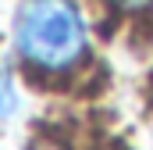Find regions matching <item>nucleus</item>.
I'll list each match as a JSON object with an SVG mask.
<instances>
[{
  "mask_svg": "<svg viewBox=\"0 0 153 150\" xmlns=\"http://www.w3.org/2000/svg\"><path fill=\"white\" fill-rule=\"evenodd\" d=\"M11 104H14V97H11V86H7V79H0V118L11 111Z\"/></svg>",
  "mask_w": 153,
  "mask_h": 150,
  "instance_id": "nucleus-2",
  "label": "nucleus"
},
{
  "mask_svg": "<svg viewBox=\"0 0 153 150\" xmlns=\"http://www.w3.org/2000/svg\"><path fill=\"white\" fill-rule=\"evenodd\" d=\"M18 50L29 64L57 72L85 50V22L71 0H29L18 18Z\"/></svg>",
  "mask_w": 153,
  "mask_h": 150,
  "instance_id": "nucleus-1",
  "label": "nucleus"
},
{
  "mask_svg": "<svg viewBox=\"0 0 153 150\" xmlns=\"http://www.w3.org/2000/svg\"><path fill=\"white\" fill-rule=\"evenodd\" d=\"M121 4H146V0H121Z\"/></svg>",
  "mask_w": 153,
  "mask_h": 150,
  "instance_id": "nucleus-3",
  "label": "nucleus"
}]
</instances>
